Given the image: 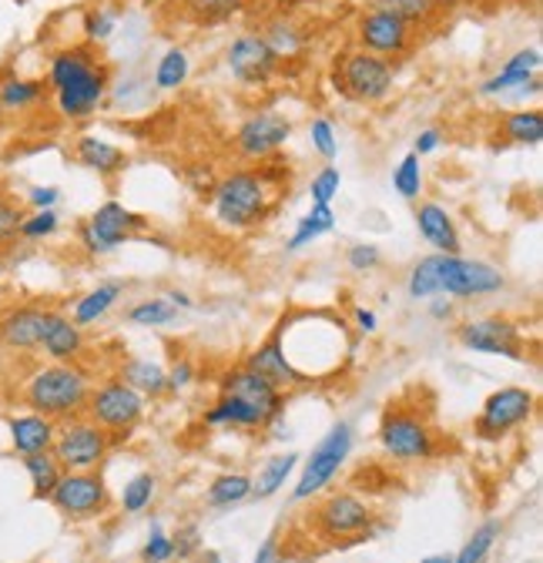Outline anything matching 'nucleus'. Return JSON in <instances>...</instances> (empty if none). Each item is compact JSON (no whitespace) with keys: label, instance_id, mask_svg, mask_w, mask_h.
I'll return each mask as SVG.
<instances>
[{"label":"nucleus","instance_id":"nucleus-1","mask_svg":"<svg viewBox=\"0 0 543 563\" xmlns=\"http://www.w3.org/2000/svg\"><path fill=\"white\" fill-rule=\"evenodd\" d=\"M44 85L54 111L64 121L81 124L104 108L111 95V67L91 44H71L47 57Z\"/></svg>","mask_w":543,"mask_h":563},{"label":"nucleus","instance_id":"nucleus-2","mask_svg":"<svg viewBox=\"0 0 543 563\" xmlns=\"http://www.w3.org/2000/svg\"><path fill=\"white\" fill-rule=\"evenodd\" d=\"M282 409H286V393L276 383H268L248 366H239L225 373L215 406L206 409V427L265 430L282 416Z\"/></svg>","mask_w":543,"mask_h":563},{"label":"nucleus","instance_id":"nucleus-3","mask_svg":"<svg viewBox=\"0 0 543 563\" xmlns=\"http://www.w3.org/2000/svg\"><path fill=\"white\" fill-rule=\"evenodd\" d=\"M276 198L279 191L272 175H265V165L232 168L212 185V219L229 232H252L272 216Z\"/></svg>","mask_w":543,"mask_h":563},{"label":"nucleus","instance_id":"nucleus-4","mask_svg":"<svg viewBox=\"0 0 543 563\" xmlns=\"http://www.w3.org/2000/svg\"><path fill=\"white\" fill-rule=\"evenodd\" d=\"M91 396V376L78 363H51L41 366L24 386L21 399L31 412H41L54 422L75 419L85 412Z\"/></svg>","mask_w":543,"mask_h":563},{"label":"nucleus","instance_id":"nucleus-5","mask_svg":"<svg viewBox=\"0 0 543 563\" xmlns=\"http://www.w3.org/2000/svg\"><path fill=\"white\" fill-rule=\"evenodd\" d=\"M332 85L346 101L356 104H383L396 88V64L389 57L369 51H346L335 57Z\"/></svg>","mask_w":543,"mask_h":563},{"label":"nucleus","instance_id":"nucleus-6","mask_svg":"<svg viewBox=\"0 0 543 563\" xmlns=\"http://www.w3.org/2000/svg\"><path fill=\"white\" fill-rule=\"evenodd\" d=\"M148 235V219L131 211L124 201H104L78 225V242L88 255H111L131 239Z\"/></svg>","mask_w":543,"mask_h":563},{"label":"nucleus","instance_id":"nucleus-7","mask_svg":"<svg viewBox=\"0 0 543 563\" xmlns=\"http://www.w3.org/2000/svg\"><path fill=\"white\" fill-rule=\"evenodd\" d=\"M353 427L346 419H339L329 427V433L315 443V450L309 453L302 473H299V483L292 489V504H306L312 497H319V493L339 476V470L346 466L350 453H353Z\"/></svg>","mask_w":543,"mask_h":563},{"label":"nucleus","instance_id":"nucleus-8","mask_svg":"<svg viewBox=\"0 0 543 563\" xmlns=\"http://www.w3.org/2000/svg\"><path fill=\"white\" fill-rule=\"evenodd\" d=\"M312 530L329 540V543H359L373 533V527L379 523L373 507L366 500H359L356 493H332L322 504H315V510L309 514Z\"/></svg>","mask_w":543,"mask_h":563},{"label":"nucleus","instance_id":"nucleus-9","mask_svg":"<svg viewBox=\"0 0 543 563\" xmlns=\"http://www.w3.org/2000/svg\"><path fill=\"white\" fill-rule=\"evenodd\" d=\"M111 446H114V440L98 427V422L75 416V419L57 422L51 456L60 463L64 473H81V470L101 466Z\"/></svg>","mask_w":543,"mask_h":563},{"label":"nucleus","instance_id":"nucleus-10","mask_svg":"<svg viewBox=\"0 0 543 563\" xmlns=\"http://www.w3.org/2000/svg\"><path fill=\"white\" fill-rule=\"evenodd\" d=\"M85 416L98 422L111 440H118L145 419V396H138L121 379H104L101 386H91Z\"/></svg>","mask_w":543,"mask_h":563},{"label":"nucleus","instance_id":"nucleus-11","mask_svg":"<svg viewBox=\"0 0 543 563\" xmlns=\"http://www.w3.org/2000/svg\"><path fill=\"white\" fill-rule=\"evenodd\" d=\"M379 446L386 456H392L399 463H420V460L436 456L440 440L423 416L389 409L379 422Z\"/></svg>","mask_w":543,"mask_h":563},{"label":"nucleus","instance_id":"nucleus-12","mask_svg":"<svg viewBox=\"0 0 543 563\" xmlns=\"http://www.w3.org/2000/svg\"><path fill=\"white\" fill-rule=\"evenodd\" d=\"M503 289H507V275L484 258H463V255L440 258V296L446 299H487Z\"/></svg>","mask_w":543,"mask_h":563},{"label":"nucleus","instance_id":"nucleus-13","mask_svg":"<svg viewBox=\"0 0 543 563\" xmlns=\"http://www.w3.org/2000/svg\"><path fill=\"white\" fill-rule=\"evenodd\" d=\"M225 70L242 88H268L282 75V60L262 37V31H245L225 47Z\"/></svg>","mask_w":543,"mask_h":563},{"label":"nucleus","instance_id":"nucleus-14","mask_svg":"<svg viewBox=\"0 0 543 563\" xmlns=\"http://www.w3.org/2000/svg\"><path fill=\"white\" fill-rule=\"evenodd\" d=\"M456 339H459L463 349L480 352V356H500V360H510V363L527 360V335L507 316L469 319V322H463L456 329Z\"/></svg>","mask_w":543,"mask_h":563},{"label":"nucleus","instance_id":"nucleus-15","mask_svg":"<svg viewBox=\"0 0 543 563\" xmlns=\"http://www.w3.org/2000/svg\"><path fill=\"white\" fill-rule=\"evenodd\" d=\"M536 412V396L527 386H503L497 393H490L484 399V409L477 416V437L487 443H500L503 437H510L517 427L530 422V416Z\"/></svg>","mask_w":543,"mask_h":563},{"label":"nucleus","instance_id":"nucleus-16","mask_svg":"<svg viewBox=\"0 0 543 563\" xmlns=\"http://www.w3.org/2000/svg\"><path fill=\"white\" fill-rule=\"evenodd\" d=\"M292 131H296L292 118H286L279 111H255L235 131V152H239V158H245L252 165H265L282 152Z\"/></svg>","mask_w":543,"mask_h":563},{"label":"nucleus","instance_id":"nucleus-17","mask_svg":"<svg viewBox=\"0 0 543 563\" xmlns=\"http://www.w3.org/2000/svg\"><path fill=\"white\" fill-rule=\"evenodd\" d=\"M356 41H359V51H369V54H379V57H402L410 54L413 44H417V27L410 21H402L399 14L386 11V8H369L359 21H356Z\"/></svg>","mask_w":543,"mask_h":563},{"label":"nucleus","instance_id":"nucleus-18","mask_svg":"<svg viewBox=\"0 0 543 563\" xmlns=\"http://www.w3.org/2000/svg\"><path fill=\"white\" fill-rule=\"evenodd\" d=\"M51 504L71 520H91L111 507V493H108V483L95 470L60 473V479L51 493Z\"/></svg>","mask_w":543,"mask_h":563},{"label":"nucleus","instance_id":"nucleus-19","mask_svg":"<svg viewBox=\"0 0 543 563\" xmlns=\"http://www.w3.org/2000/svg\"><path fill=\"white\" fill-rule=\"evenodd\" d=\"M540 47H523L510 54L494 75L480 85L484 98H527L540 91Z\"/></svg>","mask_w":543,"mask_h":563},{"label":"nucleus","instance_id":"nucleus-20","mask_svg":"<svg viewBox=\"0 0 543 563\" xmlns=\"http://www.w3.org/2000/svg\"><path fill=\"white\" fill-rule=\"evenodd\" d=\"M51 309L41 302H18L0 309V349L8 352H37Z\"/></svg>","mask_w":543,"mask_h":563},{"label":"nucleus","instance_id":"nucleus-21","mask_svg":"<svg viewBox=\"0 0 543 563\" xmlns=\"http://www.w3.org/2000/svg\"><path fill=\"white\" fill-rule=\"evenodd\" d=\"M85 349H88L85 329L71 316H67V312L51 309L37 352H44L51 363H78L85 356Z\"/></svg>","mask_w":543,"mask_h":563},{"label":"nucleus","instance_id":"nucleus-22","mask_svg":"<svg viewBox=\"0 0 543 563\" xmlns=\"http://www.w3.org/2000/svg\"><path fill=\"white\" fill-rule=\"evenodd\" d=\"M417 232L440 255H459L463 252L459 229L440 201H420L417 205Z\"/></svg>","mask_w":543,"mask_h":563},{"label":"nucleus","instance_id":"nucleus-23","mask_svg":"<svg viewBox=\"0 0 543 563\" xmlns=\"http://www.w3.org/2000/svg\"><path fill=\"white\" fill-rule=\"evenodd\" d=\"M245 366H248L252 373L265 376L268 383H276L282 393L306 386V379H302V376L296 373V366L286 360V352H282V345H279L276 335H268L258 349H252V352H248V360H245Z\"/></svg>","mask_w":543,"mask_h":563},{"label":"nucleus","instance_id":"nucleus-24","mask_svg":"<svg viewBox=\"0 0 543 563\" xmlns=\"http://www.w3.org/2000/svg\"><path fill=\"white\" fill-rule=\"evenodd\" d=\"M54 430L57 422L41 416V412H14L8 416V433H11V446L14 453L24 460V456H34V453H47L51 443H54Z\"/></svg>","mask_w":543,"mask_h":563},{"label":"nucleus","instance_id":"nucleus-25","mask_svg":"<svg viewBox=\"0 0 543 563\" xmlns=\"http://www.w3.org/2000/svg\"><path fill=\"white\" fill-rule=\"evenodd\" d=\"M47 85L41 78H24V75H4L0 78V114L4 118H21L37 111L47 101Z\"/></svg>","mask_w":543,"mask_h":563},{"label":"nucleus","instance_id":"nucleus-26","mask_svg":"<svg viewBox=\"0 0 543 563\" xmlns=\"http://www.w3.org/2000/svg\"><path fill=\"white\" fill-rule=\"evenodd\" d=\"M75 158L81 168L101 175V178H114L128 168V155L124 148H118L114 141H104L98 134H85L78 137V145H75Z\"/></svg>","mask_w":543,"mask_h":563},{"label":"nucleus","instance_id":"nucleus-27","mask_svg":"<svg viewBox=\"0 0 543 563\" xmlns=\"http://www.w3.org/2000/svg\"><path fill=\"white\" fill-rule=\"evenodd\" d=\"M497 134L503 145H513V148H536L543 141V114L536 108H517V111H507L497 118Z\"/></svg>","mask_w":543,"mask_h":563},{"label":"nucleus","instance_id":"nucleus-28","mask_svg":"<svg viewBox=\"0 0 543 563\" xmlns=\"http://www.w3.org/2000/svg\"><path fill=\"white\" fill-rule=\"evenodd\" d=\"M124 296V282H114V278H108V282H98V286L88 292V296H81L75 306H71V316L81 329H88V325H98L114 306H118V299Z\"/></svg>","mask_w":543,"mask_h":563},{"label":"nucleus","instance_id":"nucleus-29","mask_svg":"<svg viewBox=\"0 0 543 563\" xmlns=\"http://www.w3.org/2000/svg\"><path fill=\"white\" fill-rule=\"evenodd\" d=\"M121 383H128L138 396L145 399H158L168 393V369L155 360H128L118 373Z\"/></svg>","mask_w":543,"mask_h":563},{"label":"nucleus","instance_id":"nucleus-30","mask_svg":"<svg viewBox=\"0 0 543 563\" xmlns=\"http://www.w3.org/2000/svg\"><path fill=\"white\" fill-rule=\"evenodd\" d=\"M262 37H265V44L276 51V57L286 64V60H292V57H299L312 41H309V31L299 24V21H292V18H276V21H268L265 24V31H262Z\"/></svg>","mask_w":543,"mask_h":563},{"label":"nucleus","instance_id":"nucleus-31","mask_svg":"<svg viewBox=\"0 0 543 563\" xmlns=\"http://www.w3.org/2000/svg\"><path fill=\"white\" fill-rule=\"evenodd\" d=\"M335 225H339V219H335L332 205H312V208L306 211V216L296 222V229H292V235H289L286 249H289V252H302V249L315 245L319 239L332 235V232H335Z\"/></svg>","mask_w":543,"mask_h":563},{"label":"nucleus","instance_id":"nucleus-32","mask_svg":"<svg viewBox=\"0 0 543 563\" xmlns=\"http://www.w3.org/2000/svg\"><path fill=\"white\" fill-rule=\"evenodd\" d=\"M252 500V476L248 473H222L209 483L206 489V504L212 510H232Z\"/></svg>","mask_w":543,"mask_h":563},{"label":"nucleus","instance_id":"nucleus-33","mask_svg":"<svg viewBox=\"0 0 543 563\" xmlns=\"http://www.w3.org/2000/svg\"><path fill=\"white\" fill-rule=\"evenodd\" d=\"M191 78V57L185 47H168L158 60H155V70H152V81H155V91H178L185 88Z\"/></svg>","mask_w":543,"mask_h":563},{"label":"nucleus","instance_id":"nucleus-34","mask_svg":"<svg viewBox=\"0 0 543 563\" xmlns=\"http://www.w3.org/2000/svg\"><path fill=\"white\" fill-rule=\"evenodd\" d=\"M299 466V456L296 453H279V456H272L258 476L252 479V500H268V497H276V493L286 486V479L292 476V470Z\"/></svg>","mask_w":543,"mask_h":563},{"label":"nucleus","instance_id":"nucleus-35","mask_svg":"<svg viewBox=\"0 0 543 563\" xmlns=\"http://www.w3.org/2000/svg\"><path fill=\"white\" fill-rule=\"evenodd\" d=\"M440 252L436 255H423L420 262H413L410 275H406V292L417 302H430L433 296H440Z\"/></svg>","mask_w":543,"mask_h":563},{"label":"nucleus","instance_id":"nucleus-36","mask_svg":"<svg viewBox=\"0 0 543 563\" xmlns=\"http://www.w3.org/2000/svg\"><path fill=\"white\" fill-rule=\"evenodd\" d=\"M245 4H248V0H181V8L188 11V18L195 24H206V27L232 21L235 14L245 11Z\"/></svg>","mask_w":543,"mask_h":563},{"label":"nucleus","instance_id":"nucleus-37","mask_svg":"<svg viewBox=\"0 0 543 563\" xmlns=\"http://www.w3.org/2000/svg\"><path fill=\"white\" fill-rule=\"evenodd\" d=\"M24 470H27V479H31V493L34 500H51V493L60 479V463L47 453H34V456H24Z\"/></svg>","mask_w":543,"mask_h":563},{"label":"nucleus","instance_id":"nucleus-38","mask_svg":"<svg viewBox=\"0 0 543 563\" xmlns=\"http://www.w3.org/2000/svg\"><path fill=\"white\" fill-rule=\"evenodd\" d=\"M124 319L131 325H142V329H165L178 319V309L165 299V296H152V299H142V302H134Z\"/></svg>","mask_w":543,"mask_h":563},{"label":"nucleus","instance_id":"nucleus-39","mask_svg":"<svg viewBox=\"0 0 543 563\" xmlns=\"http://www.w3.org/2000/svg\"><path fill=\"white\" fill-rule=\"evenodd\" d=\"M155 493H158V479L155 473H138V476H131L121 489V497H118V507L124 514H145L152 504H155Z\"/></svg>","mask_w":543,"mask_h":563},{"label":"nucleus","instance_id":"nucleus-40","mask_svg":"<svg viewBox=\"0 0 543 563\" xmlns=\"http://www.w3.org/2000/svg\"><path fill=\"white\" fill-rule=\"evenodd\" d=\"M500 540V520H487L473 530V537L459 547V553L453 556V563H487V556L494 553Z\"/></svg>","mask_w":543,"mask_h":563},{"label":"nucleus","instance_id":"nucleus-41","mask_svg":"<svg viewBox=\"0 0 543 563\" xmlns=\"http://www.w3.org/2000/svg\"><path fill=\"white\" fill-rule=\"evenodd\" d=\"M392 188L406 201H417L423 195V158L420 155L410 152L399 158V165L392 168Z\"/></svg>","mask_w":543,"mask_h":563},{"label":"nucleus","instance_id":"nucleus-42","mask_svg":"<svg viewBox=\"0 0 543 563\" xmlns=\"http://www.w3.org/2000/svg\"><path fill=\"white\" fill-rule=\"evenodd\" d=\"M118 31V11L108 8V4H95L81 14V34H85V44L98 47L104 41H111V34Z\"/></svg>","mask_w":543,"mask_h":563},{"label":"nucleus","instance_id":"nucleus-43","mask_svg":"<svg viewBox=\"0 0 543 563\" xmlns=\"http://www.w3.org/2000/svg\"><path fill=\"white\" fill-rule=\"evenodd\" d=\"M376 8H386V11L399 14L402 21H410L413 27H423V24L440 18L436 0H376Z\"/></svg>","mask_w":543,"mask_h":563},{"label":"nucleus","instance_id":"nucleus-44","mask_svg":"<svg viewBox=\"0 0 543 563\" xmlns=\"http://www.w3.org/2000/svg\"><path fill=\"white\" fill-rule=\"evenodd\" d=\"M57 232H60V219H57L54 208H47V211H31V216L21 219L18 239H24V242H44V239H54Z\"/></svg>","mask_w":543,"mask_h":563},{"label":"nucleus","instance_id":"nucleus-45","mask_svg":"<svg viewBox=\"0 0 543 563\" xmlns=\"http://www.w3.org/2000/svg\"><path fill=\"white\" fill-rule=\"evenodd\" d=\"M309 141H312V152L319 158H325L329 165L335 162V155H339V137H335V128H332L329 118H312L309 121Z\"/></svg>","mask_w":543,"mask_h":563},{"label":"nucleus","instance_id":"nucleus-46","mask_svg":"<svg viewBox=\"0 0 543 563\" xmlns=\"http://www.w3.org/2000/svg\"><path fill=\"white\" fill-rule=\"evenodd\" d=\"M343 188V172L335 165H322L312 181H309V195H312V205H332V198Z\"/></svg>","mask_w":543,"mask_h":563},{"label":"nucleus","instance_id":"nucleus-47","mask_svg":"<svg viewBox=\"0 0 543 563\" xmlns=\"http://www.w3.org/2000/svg\"><path fill=\"white\" fill-rule=\"evenodd\" d=\"M142 560H145V563H171V560H175V540L165 533L162 520H155V523L148 527V540H145V547H142Z\"/></svg>","mask_w":543,"mask_h":563},{"label":"nucleus","instance_id":"nucleus-48","mask_svg":"<svg viewBox=\"0 0 543 563\" xmlns=\"http://www.w3.org/2000/svg\"><path fill=\"white\" fill-rule=\"evenodd\" d=\"M21 219H24V208L11 195H0V249L18 239Z\"/></svg>","mask_w":543,"mask_h":563},{"label":"nucleus","instance_id":"nucleus-49","mask_svg":"<svg viewBox=\"0 0 543 563\" xmlns=\"http://www.w3.org/2000/svg\"><path fill=\"white\" fill-rule=\"evenodd\" d=\"M346 265H350L353 272H359V275L376 272V268L383 265V252H379L376 245H369V242H356V245L346 249Z\"/></svg>","mask_w":543,"mask_h":563},{"label":"nucleus","instance_id":"nucleus-50","mask_svg":"<svg viewBox=\"0 0 543 563\" xmlns=\"http://www.w3.org/2000/svg\"><path fill=\"white\" fill-rule=\"evenodd\" d=\"M252 563H299V560L289 556V550L282 547V537L279 533H272V537L262 540V547L255 550V560Z\"/></svg>","mask_w":543,"mask_h":563},{"label":"nucleus","instance_id":"nucleus-51","mask_svg":"<svg viewBox=\"0 0 543 563\" xmlns=\"http://www.w3.org/2000/svg\"><path fill=\"white\" fill-rule=\"evenodd\" d=\"M57 201H60V188H54V185H34V188L27 191V205H31L34 211L57 208Z\"/></svg>","mask_w":543,"mask_h":563},{"label":"nucleus","instance_id":"nucleus-52","mask_svg":"<svg viewBox=\"0 0 543 563\" xmlns=\"http://www.w3.org/2000/svg\"><path fill=\"white\" fill-rule=\"evenodd\" d=\"M195 383V366L188 360H178L171 369H168V393H181Z\"/></svg>","mask_w":543,"mask_h":563},{"label":"nucleus","instance_id":"nucleus-53","mask_svg":"<svg viewBox=\"0 0 543 563\" xmlns=\"http://www.w3.org/2000/svg\"><path fill=\"white\" fill-rule=\"evenodd\" d=\"M440 145H443V134H440L436 128H423V131L417 134V141H413V155L426 158V155H433Z\"/></svg>","mask_w":543,"mask_h":563},{"label":"nucleus","instance_id":"nucleus-54","mask_svg":"<svg viewBox=\"0 0 543 563\" xmlns=\"http://www.w3.org/2000/svg\"><path fill=\"white\" fill-rule=\"evenodd\" d=\"M175 540V556H188V553H195V550H201V540H198V530L195 527H185L178 537H171Z\"/></svg>","mask_w":543,"mask_h":563},{"label":"nucleus","instance_id":"nucleus-55","mask_svg":"<svg viewBox=\"0 0 543 563\" xmlns=\"http://www.w3.org/2000/svg\"><path fill=\"white\" fill-rule=\"evenodd\" d=\"M353 319H356V329H359V335H373V332L379 329V319H376V312H373V309H366V306H356V309H353Z\"/></svg>","mask_w":543,"mask_h":563},{"label":"nucleus","instance_id":"nucleus-56","mask_svg":"<svg viewBox=\"0 0 543 563\" xmlns=\"http://www.w3.org/2000/svg\"><path fill=\"white\" fill-rule=\"evenodd\" d=\"M450 316H453V299H446V296H433V299H430V319L443 322V319H450Z\"/></svg>","mask_w":543,"mask_h":563},{"label":"nucleus","instance_id":"nucleus-57","mask_svg":"<svg viewBox=\"0 0 543 563\" xmlns=\"http://www.w3.org/2000/svg\"><path fill=\"white\" fill-rule=\"evenodd\" d=\"M165 299L181 312V309H191V296H185V292H178V289H171V292H165Z\"/></svg>","mask_w":543,"mask_h":563},{"label":"nucleus","instance_id":"nucleus-58","mask_svg":"<svg viewBox=\"0 0 543 563\" xmlns=\"http://www.w3.org/2000/svg\"><path fill=\"white\" fill-rule=\"evenodd\" d=\"M423 563H453V556H450V553H433V556H426Z\"/></svg>","mask_w":543,"mask_h":563},{"label":"nucleus","instance_id":"nucleus-59","mask_svg":"<svg viewBox=\"0 0 543 563\" xmlns=\"http://www.w3.org/2000/svg\"><path fill=\"white\" fill-rule=\"evenodd\" d=\"M456 4H459V0H436V8H440V14H443V11H450V8H456Z\"/></svg>","mask_w":543,"mask_h":563},{"label":"nucleus","instance_id":"nucleus-60","mask_svg":"<svg viewBox=\"0 0 543 563\" xmlns=\"http://www.w3.org/2000/svg\"><path fill=\"white\" fill-rule=\"evenodd\" d=\"M4 268H8V262H4V255H0V278H4Z\"/></svg>","mask_w":543,"mask_h":563},{"label":"nucleus","instance_id":"nucleus-61","mask_svg":"<svg viewBox=\"0 0 543 563\" xmlns=\"http://www.w3.org/2000/svg\"><path fill=\"white\" fill-rule=\"evenodd\" d=\"M527 4H540V0H527Z\"/></svg>","mask_w":543,"mask_h":563},{"label":"nucleus","instance_id":"nucleus-62","mask_svg":"<svg viewBox=\"0 0 543 563\" xmlns=\"http://www.w3.org/2000/svg\"><path fill=\"white\" fill-rule=\"evenodd\" d=\"M369 4H376V0H369Z\"/></svg>","mask_w":543,"mask_h":563}]
</instances>
